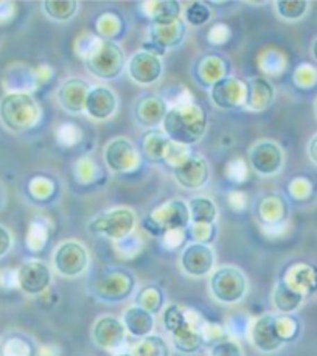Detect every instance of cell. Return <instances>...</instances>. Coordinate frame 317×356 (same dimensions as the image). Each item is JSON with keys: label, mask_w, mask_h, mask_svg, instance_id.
I'll return each instance as SVG.
<instances>
[{"label": "cell", "mask_w": 317, "mask_h": 356, "mask_svg": "<svg viewBox=\"0 0 317 356\" xmlns=\"http://www.w3.org/2000/svg\"><path fill=\"white\" fill-rule=\"evenodd\" d=\"M162 131L171 142L190 147L206 134L207 114L195 103L171 106L162 122Z\"/></svg>", "instance_id": "1"}, {"label": "cell", "mask_w": 317, "mask_h": 356, "mask_svg": "<svg viewBox=\"0 0 317 356\" xmlns=\"http://www.w3.org/2000/svg\"><path fill=\"white\" fill-rule=\"evenodd\" d=\"M84 64L100 80H114L124 69V54L120 45L109 39H94L83 54Z\"/></svg>", "instance_id": "2"}, {"label": "cell", "mask_w": 317, "mask_h": 356, "mask_svg": "<svg viewBox=\"0 0 317 356\" xmlns=\"http://www.w3.org/2000/svg\"><path fill=\"white\" fill-rule=\"evenodd\" d=\"M39 118L41 108L26 92H11L0 100V122L13 133H24L33 128Z\"/></svg>", "instance_id": "3"}, {"label": "cell", "mask_w": 317, "mask_h": 356, "mask_svg": "<svg viewBox=\"0 0 317 356\" xmlns=\"http://www.w3.org/2000/svg\"><path fill=\"white\" fill-rule=\"evenodd\" d=\"M249 289L247 277L236 266H220L210 274L209 291L221 305H236L246 298Z\"/></svg>", "instance_id": "4"}, {"label": "cell", "mask_w": 317, "mask_h": 356, "mask_svg": "<svg viewBox=\"0 0 317 356\" xmlns=\"http://www.w3.org/2000/svg\"><path fill=\"white\" fill-rule=\"evenodd\" d=\"M51 263L55 271L64 279H76L83 275L90 265L89 250L76 240H65L53 250Z\"/></svg>", "instance_id": "5"}, {"label": "cell", "mask_w": 317, "mask_h": 356, "mask_svg": "<svg viewBox=\"0 0 317 356\" xmlns=\"http://www.w3.org/2000/svg\"><path fill=\"white\" fill-rule=\"evenodd\" d=\"M136 227V213L128 207H115L89 222L92 234L103 235L114 243L122 241L132 235Z\"/></svg>", "instance_id": "6"}, {"label": "cell", "mask_w": 317, "mask_h": 356, "mask_svg": "<svg viewBox=\"0 0 317 356\" xmlns=\"http://www.w3.org/2000/svg\"><path fill=\"white\" fill-rule=\"evenodd\" d=\"M188 222L190 213L187 204L179 200H171L149 213L145 227L157 234H165L168 230L184 229Z\"/></svg>", "instance_id": "7"}, {"label": "cell", "mask_w": 317, "mask_h": 356, "mask_svg": "<svg viewBox=\"0 0 317 356\" xmlns=\"http://www.w3.org/2000/svg\"><path fill=\"white\" fill-rule=\"evenodd\" d=\"M247 334L250 344L264 355L279 352L285 346V339L282 338L279 325H277V316L274 314L266 313L254 319Z\"/></svg>", "instance_id": "8"}, {"label": "cell", "mask_w": 317, "mask_h": 356, "mask_svg": "<svg viewBox=\"0 0 317 356\" xmlns=\"http://www.w3.org/2000/svg\"><path fill=\"white\" fill-rule=\"evenodd\" d=\"M179 265L184 274L195 277V279H202V277H207L215 271V250L206 243H191V245L184 248Z\"/></svg>", "instance_id": "9"}, {"label": "cell", "mask_w": 317, "mask_h": 356, "mask_svg": "<svg viewBox=\"0 0 317 356\" xmlns=\"http://www.w3.org/2000/svg\"><path fill=\"white\" fill-rule=\"evenodd\" d=\"M51 269L41 260H29L16 271L17 288L26 296H41L51 285Z\"/></svg>", "instance_id": "10"}, {"label": "cell", "mask_w": 317, "mask_h": 356, "mask_svg": "<svg viewBox=\"0 0 317 356\" xmlns=\"http://www.w3.org/2000/svg\"><path fill=\"white\" fill-rule=\"evenodd\" d=\"M90 334L94 344L103 348L106 352L120 350L128 336L122 319L109 314L100 316V318L94 322Z\"/></svg>", "instance_id": "11"}, {"label": "cell", "mask_w": 317, "mask_h": 356, "mask_svg": "<svg viewBox=\"0 0 317 356\" xmlns=\"http://www.w3.org/2000/svg\"><path fill=\"white\" fill-rule=\"evenodd\" d=\"M249 163L260 176H275L283 168L285 154L279 143L273 140H260L250 148Z\"/></svg>", "instance_id": "12"}, {"label": "cell", "mask_w": 317, "mask_h": 356, "mask_svg": "<svg viewBox=\"0 0 317 356\" xmlns=\"http://www.w3.org/2000/svg\"><path fill=\"white\" fill-rule=\"evenodd\" d=\"M104 162L112 173H129L140 163L136 145L127 137H117L104 148Z\"/></svg>", "instance_id": "13"}, {"label": "cell", "mask_w": 317, "mask_h": 356, "mask_svg": "<svg viewBox=\"0 0 317 356\" xmlns=\"http://www.w3.org/2000/svg\"><path fill=\"white\" fill-rule=\"evenodd\" d=\"M210 98L216 108L224 111L243 106L246 102V81L224 76L210 86Z\"/></svg>", "instance_id": "14"}, {"label": "cell", "mask_w": 317, "mask_h": 356, "mask_svg": "<svg viewBox=\"0 0 317 356\" xmlns=\"http://www.w3.org/2000/svg\"><path fill=\"white\" fill-rule=\"evenodd\" d=\"M127 69L132 81L140 86H149L158 81V78L162 76L163 64L157 55L142 50L129 58Z\"/></svg>", "instance_id": "15"}, {"label": "cell", "mask_w": 317, "mask_h": 356, "mask_svg": "<svg viewBox=\"0 0 317 356\" xmlns=\"http://www.w3.org/2000/svg\"><path fill=\"white\" fill-rule=\"evenodd\" d=\"M174 179L187 190H200L209 182V165L200 154H191L187 161L173 168Z\"/></svg>", "instance_id": "16"}, {"label": "cell", "mask_w": 317, "mask_h": 356, "mask_svg": "<svg viewBox=\"0 0 317 356\" xmlns=\"http://www.w3.org/2000/svg\"><path fill=\"white\" fill-rule=\"evenodd\" d=\"M118 100L115 92L106 86H95L90 88L86 100L84 112L97 122H104L117 112Z\"/></svg>", "instance_id": "17"}, {"label": "cell", "mask_w": 317, "mask_h": 356, "mask_svg": "<svg viewBox=\"0 0 317 356\" xmlns=\"http://www.w3.org/2000/svg\"><path fill=\"white\" fill-rule=\"evenodd\" d=\"M134 289V279L123 271H112L95 283V294L103 300H123Z\"/></svg>", "instance_id": "18"}, {"label": "cell", "mask_w": 317, "mask_h": 356, "mask_svg": "<svg viewBox=\"0 0 317 356\" xmlns=\"http://www.w3.org/2000/svg\"><path fill=\"white\" fill-rule=\"evenodd\" d=\"M122 322L124 328H127V333L136 339L147 338V336L153 334L156 328L154 314L142 308L140 305H137V303L124 309Z\"/></svg>", "instance_id": "19"}, {"label": "cell", "mask_w": 317, "mask_h": 356, "mask_svg": "<svg viewBox=\"0 0 317 356\" xmlns=\"http://www.w3.org/2000/svg\"><path fill=\"white\" fill-rule=\"evenodd\" d=\"M275 89L264 76H255L246 81V102L243 106L250 112H261L274 102Z\"/></svg>", "instance_id": "20"}, {"label": "cell", "mask_w": 317, "mask_h": 356, "mask_svg": "<svg viewBox=\"0 0 317 356\" xmlns=\"http://www.w3.org/2000/svg\"><path fill=\"white\" fill-rule=\"evenodd\" d=\"M89 90L90 86L88 83L79 80V78H70L59 88L58 102L63 109L72 112V114H79V112L84 111Z\"/></svg>", "instance_id": "21"}, {"label": "cell", "mask_w": 317, "mask_h": 356, "mask_svg": "<svg viewBox=\"0 0 317 356\" xmlns=\"http://www.w3.org/2000/svg\"><path fill=\"white\" fill-rule=\"evenodd\" d=\"M168 104L161 97L148 95L138 98L136 103L134 114L136 120L145 128H156L162 124L165 115L168 112Z\"/></svg>", "instance_id": "22"}, {"label": "cell", "mask_w": 317, "mask_h": 356, "mask_svg": "<svg viewBox=\"0 0 317 356\" xmlns=\"http://www.w3.org/2000/svg\"><path fill=\"white\" fill-rule=\"evenodd\" d=\"M151 44H154L157 49L165 50L168 47H176L185 36V21L181 17L174 22L167 24H153L149 29Z\"/></svg>", "instance_id": "23"}, {"label": "cell", "mask_w": 317, "mask_h": 356, "mask_svg": "<svg viewBox=\"0 0 317 356\" xmlns=\"http://www.w3.org/2000/svg\"><path fill=\"white\" fill-rule=\"evenodd\" d=\"M305 296L291 288L286 282L280 280L274 286L273 291V305L277 312L282 314H291L299 309L303 303Z\"/></svg>", "instance_id": "24"}, {"label": "cell", "mask_w": 317, "mask_h": 356, "mask_svg": "<svg viewBox=\"0 0 317 356\" xmlns=\"http://www.w3.org/2000/svg\"><path fill=\"white\" fill-rule=\"evenodd\" d=\"M283 282H286L291 288L305 296L307 293L317 289V271L311 266L297 265L291 268Z\"/></svg>", "instance_id": "25"}, {"label": "cell", "mask_w": 317, "mask_h": 356, "mask_svg": "<svg viewBox=\"0 0 317 356\" xmlns=\"http://www.w3.org/2000/svg\"><path fill=\"white\" fill-rule=\"evenodd\" d=\"M190 221L193 224H213L218 216L216 204L206 196L191 197L187 204Z\"/></svg>", "instance_id": "26"}, {"label": "cell", "mask_w": 317, "mask_h": 356, "mask_svg": "<svg viewBox=\"0 0 317 356\" xmlns=\"http://www.w3.org/2000/svg\"><path fill=\"white\" fill-rule=\"evenodd\" d=\"M132 356H170V346L162 336L149 334L131 347Z\"/></svg>", "instance_id": "27"}, {"label": "cell", "mask_w": 317, "mask_h": 356, "mask_svg": "<svg viewBox=\"0 0 317 356\" xmlns=\"http://www.w3.org/2000/svg\"><path fill=\"white\" fill-rule=\"evenodd\" d=\"M147 10L149 17L153 19V24H167L181 19L182 6L174 0H165V2L147 3Z\"/></svg>", "instance_id": "28"}, {"label": "cell", "mask_w": 317, "mask_h": 356, "mask_svg": "<svg viewBox=\"0 0 317 356\" xmlns=\"http://www.w3.org/2000/svg\"><path fill=\"white\" fill-rule=\"evenodd\" d=\"M286 204L280 196H268L260 206V215L266 226H279L286 216Z\"/></svg>", "instance_id": "29"}, {"label": "cell", "mask_w": 317, "mask_h": 356, "mask_svg": "<svg viewBox=\"0 0 317 356\" xmlns=\"http://www.w3.org/2000/svg\"><path fill=\"white\" fill-rule=\"evenodd\" d=\"M79 3L76 0H45L42 8L56 22H67L76 15Z\"/></svg>", "instance_id": "30"}, {"label": "cell", "mask_w": 317, "mask_h": 356, "mask_svg": "<svg viewBox=\"0 0 317 356\" xmlns=\"http://www.w3.org/2000/svg\"><path fill=\"white\" fill-rule=\"evenodd\" d=\"M170 142L171 140L165 136L163 131H149V133L145 136V140H143L145 154H147L148 159L153 162L165 159V154H167Z\"/></svg>", "instance_id": "31"}, {"label": "cell", "mask_w": 317, "mask_h": 356, "mask_svg": "<svg viewBox=\"0 0 317 356\" xmlns=\"http://www.w3.org/2000/svg\"><path fill=\"white\" fill-rule=\"evenodd\" d=\"M308 2L305 0H279L275 2V10L285 21H299L308 11Z\"/></svg>", "instance_id": "32"}, {"label": "cell", "mask_w": 317, "mask_h": 356, "mask_svg": "<svg viewBox=\"0 0 317 356\" xmlns=\"http://www.w3.org/2000/svg\"><path fill=\"white\" fill-rule=\"evenodd\" d=\"M211 19V10L207 3L204 2H191L184 10V21L195 25V27H201L206 25Z\"/></svg>", "instance_id": "33"}, {"label": "cell", "mask_w": 317, "mask_h": 356, "mask_svg": "<svg viewBox=\"0 0 317 356\" xmlns=\"http://www.w3.org/2000/svg\"><path fill=\"white\" fill-rule=\"evenodd\" d=\"M137 305H140L142 308L148 309L149 313H157L158 309H161L162 305V294L158 289L149 286V288H145L143 291L138 294V299H137Z\"/></svg>", "instance_id": "34"}, {"label": "cell", "mask_w": 317, "mask_h": 356, "mask_svg": "<svg viewBox=\"0 0 317 356\" xmlns=\"http://www.w3.org/2000/svg\"><path fill=\"white\" fill-rule=\"evenodd\" d=\"M201 74L206 78V81L210 84H215L216 81H220L221 78H224V67H222V61L218 58H209L204 61L201 65Z\"/></svg>", "instance_id": "35"}, {"label": "cell", "mask_w": 317, "mask_h": 356, "mask_svg": "<svg viewBox=\"0 0 317 356\" xmlns=\"http://www.w3.org/2000/svg\"><path fill=\"white\" fill-rule=\"evenodd\" d=\"M58 142L63 147H74L81 140V129L76 128L74 123H64L63 127L58 128Z\"/></svg>", "instance_id": "36"}, {"label": "cell", "mask_w": 317, "mask_h": 356, "mask_svg": "<svg viewBox=\"0 0 317 356\" xmlns=\"http://www.w3.org/2000/svg\"><path fill=\"white\" fill-rule=\"evenodd\" d=\"M209 356H243V350L236 341L222 339L211 346Z\"/></svg>", "instance_id": "37"}, {"label": "cell", "mask_w": 317, "mask_h": 356, "mask_svg": "<svg viewBox=\"0 0 317 356\" xmlns=\"http://www.w3.org/2000/svg\"><path fill=\"white\" fill-rule=\"evenodd\" d=\"M5 356H31V347L22 339H11L3 347Z\"/></svg>", "instance_id": "38"}, {"label": "cell", "mask_w": 317, "mask_h": 356, "mask_svg": "<svg viewBox=\"0 0 317 356\" xmlns=\"http://www.w3.org/2000/svg\"><path fill=\"white\" fill-rule=\"evenodd\" d=\"M191 232H193L196 243H206L209 245V240H211V235H213V224H193L191 227Z\"/></svg>", "instance_id": "39"}, {"label": "cell", "mask_w": 317, "mask_h": 356, "mask_svg": "<svg viewBox=\"0 0 317 356\" xmlns=\"http://www.w3.org/2000/svg\"><path fill=\"white\" fill-rule=\"evenodd\" d=\"M227 173H229L230 179L240 182V181L244 179V177H247V168H246V165H244V162L241 159L230 161Z\"/></svg>", "instance_id": "40"}, {"label": "cell", "mask_w": 317, "mask_h": 356, "mask_svg": "<svg viewBox=\"0 0 317 356\" xmlns=\"http://www.w3.org/2000/svg\"><path fill=\"white\" fill-rule=\"evenodd\" d=\"M185 238L184 229H177V230H168V232L163 234V245L168 249H176L182 245V241Z\"/></svg>", "instance_id": "41"}, {"label": "cell", "mask_w": 317, "mask_h": 356, "mask_svg": "<svg viewBox=\"0 0 317 356\" xmlns=\"http://www.w3.org/2000/svg\"><path fill=\"white\" fill-rule=\"evenodd\" d=\"M11 246H13L11 232L5 226L0 224V259L10 252Z\"/></svg>", "instance_id": "42"}, {"label": "cell", "mask_w": 317, "mask_h": 356, "mask_svg": "<svg viewBox=\"0 0 317 356\" xmlns=\"http://www.w3.org/2000/svg\"><path fill=\"white\" fill-rule=\"evenodd\" d=\"M308 154H309V159H311L314 163H317V134L311 138V142L308 145Z\"/></svg>", "instance_id": "43"}, {"label": "cell", "mask_w": 317, "mask_h": 356, "mask_svg": "<svg viewBox=\"0 0 317 356\" xmlns=\"http://www.w3.org/2000/svg\"><path fill=\"white\" fill-rule=\"evenodd\" d=\"M114 356H132L129 352H118V353H115Z\"/></svg>", "instance_id": "44"}, {"label": "cell", "mask_w": 317, "mask_h": 356, "mask_svg": "<svg viewBox=\"0 0 317 356\" xmlns=\"http://www.w3.org/2000/svg\"><path fill=\"white\" fill-rule=\"evenodd\" d=\"M313 54H314V56H316V59H317V39H316V42H314V45H313Z\"/></svg>", "instance_id": "45"}, {"label": "cell", "mask_w": 317, "mask_h": 356, "mask_svg": "<svg viewBox=\"0 0 317 356\" xmlns=\"http://www.w3.org/2000/svg\"><path fill=\"white\" fill-rule=\"evenodd\" d=\"M3 353V346H2V341H0V356Z\"/></svg>", "instance_id": "46"}, {"label": "cell", "mask_w": 317, "mask_h": 356, "mask_svg": "<svg viewBox=\"0 0 317 356\" xmlns=\"http://www.w3.org/2000/svg\"><path fill=\"white\" fill-rule=\"evenodd\" d=\"M316 112H317V103H316Z\"/></svg>", "instance_id": "47"}]
</instances>
